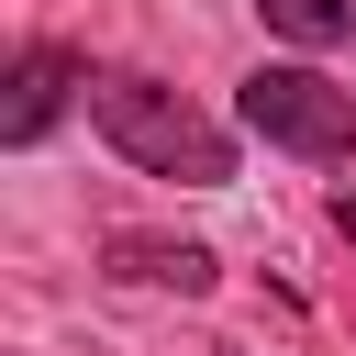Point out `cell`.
Masks as SVG:
<instances>
[{
  "label": "cell",
  "instance_id": "cell-1",
  "mask_svg": "<svg viewBox=\"0 0 356 356\" xmlns=\"http://www.w3.org/2000/svg\"><path fill=\"white\" fill-rule=\"evenodd\" d=\"M89 122H100V145L122 156V167H145V178H178V189H222L234 178V134L200 111V100H178L167 78H145V67H89V100H78Z\"/></svg>",
  "mask_w": 356,
  "mask_h": 356
},
{
  "label": "cell",
  "instance_id": "cell-3",
  "mask_svg": "<svg viewBox=\"0 0 356 356\" xmlns=\"http://www.w3.org/2000/svg\"><path fill=\"white\" fill-rule=\"evenodd\" d=\"M67 100H89V67H78L67 44H22L11 78H0V145H44Z\"/></svg>",
  "mask_w": 356,
  "mask_h": 356
},
{
  "label": "cell",
  "instance_id": "cell-6",
  "mask_svg": "<svg viewBox=\"0 0 356 356\" xmlns=\"http://www.w3.org/2000/svg\"><path fill=\"white\" fill-rule=\"evenodd\" d=\"M334 234H345V245H356V189H334Z\"/></svg>",
  "mask_w": 356,
  "mask_h": 356
},
{
  "label": "cell",
  "instance_id": "cell-2",
  "mask_svg": "<svg viewBox=\"0 0 356 356\" xmlns=\"http://www.w3.org/2000/svg\"><path fill=\"white\" fill-rule=\"evenodd\" d=\"M234 122L278 156H312V167H345L356 156V89H334L323 67H256L234 89Z\"/></svg>",
  "mask_w": 356,
  "mask_h": 356
},
{
  "label": "cell",
  "instance_id": "cell-5",
  "mask_svg": "<svg viewBox=\"0 0 356 356\" xmlns=\"http://www.w3.org/2000/svg\"><path fill=\"white\" fill-rule=\"evenodd\" d=\"M256 22H267L278 44H300V56H334V44L356 33V0H256Z\"/></svg>",
  "mask_w": 356,
  "mask_h": 356
},
{
  "label": "cell",
  "instance_id": "cell-7",
  "mask_svg": "<svg viewBox=\"0 0 356 356\" xmlns=\"http://www.w3.org/2000/svg\"><path fill=\"white\" fill-rule=\"evenodd\" d=\"M211 356H234V345H211Z\"/></svg>",
  "mask_w": 356,
  "mask_h": 356
},
{
  "label": "cell",
  "instance_id": "cell-4",
  "mask_svg": "<svg viewBox=\"0 0 356 356\" xmlns=\"http://www.w3.org/2000/svg\"><path fill=\"white\" fill-rule=\"evenodd\" d=\"M100 267H111V278H134V289H178V300H211V289H222V256H211V245H189V234H111V245H100Z\"/></svg>",
  "mask_w": 356,
  "mask_h": 356
}]
</instances>
